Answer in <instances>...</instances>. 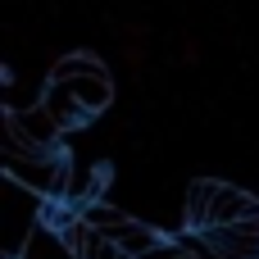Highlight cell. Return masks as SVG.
Returning a JSON list of instances; mask_svg holds the SVG:
<instances>
[{
    "instance_id": "277c9868",
    "label": "cell",
    "mask_w": 259,
    "mask_h": 259,
    "mask_svg": "<svg viewBox=\"0 0 259 259\" xmlns=\"http://www.w3.org/2000/svg\"><path fill=\"white\" fill-rule=\"evenodd\" d=\"M100 68H105V59H100L96 50H68V55H55V64H50V73H46V82H64V77L100 73Z\"/></svg>"
},
{
    "instance_id": "3957f363",
    "label": "cell",
    "mask_w": 259,
    "mask_h": 259,
    "mask_svg": "<svg viewBox=\"0 0 259 259\" xmlns=\"http://www.w3.org/2000/svg\"><path fill=\"white\" fill-rule=\"evenodd\" d=\"M64 82L73 87V96H77L91 114H100V109L114 105V77H109V68H100V73H77V77H64Z\"/></svg>"
},
{
    "instance_id": "6da1fadb",
    "label": "cell",
    "mask_w": 259,
    "mask_h": 259,
    "mask_svg": "<svg viewBox=\"0 0 259 259\" xmlns=\"http://www.w3.org/2000/svg\"><path fill=\"white\" fill-rule=\"evenodd\" d=\"M250 214H259V200L246 196L241 187H228V182H196L187 196V228H196V232L223 228V223H237Z\"/></svg>"
},
{
    "instance_id": "7a4b0ae2",
    "label": "cell",
    "mask_w": 259,
    "mask_h": 259,
    "mask_svg": "<svg viewBox=\"0 0 259 259\" xmlns=\"http://www.w3.org/2000/svg\"><path fill=\"white\" fill-rule=\"evenodd\" d=\"M41 105L55 114V123H59L64 132H77V127H87V123L96 118V114H91V109H87V105L73 96V87H68V82H46Z\"/></svg>"
},
{
    "instance_id": "8992f818",
    "label": "cell",
    "mask_w": 259,
    "mask_h": 259,
    "mask_svg": "<svg viewBox=\"0 0 259 259\" xmlns=\"http://www.w3.org/2000/svg\"><path fill=\"white\" fill-rule=\"evenodd\" d=\"M178 59H182L187 68H196V64H200V41H196V36H182V41H178Z\"/></svg>"
},
{
    "instance_id": "5b68a950",
    "label": "cell",
    "mask_w": 259,
    "mask_h": 259,
    "mask_svg": "<svg viewBox=\"0 0 259 259\" xmlns=\"http://www.w3.org/2000/svg\"><path fill=\"white\" fill-rule=\"evenodd\" d=\"M118 59H123L132 73L146 64V27H141V23H123V27H118Z\"/></svg>"
}]
</instances>
